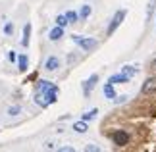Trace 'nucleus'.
Returning a JSON list of instances; mask_svg holds the SVG:
<instances>
[{
  "label": "nucleus",
  "mask_w": 156,
  "mask_h": 152,
  "mask_svg": "<svg viewBox=\"0 0 156 152\" xmlns=\"http://www.w3.org/2000/svg\"><path fill=\"white\" fill-rule=\"evenodd\" d=\"M56 152H77L73 147H62V148H58Z\"/></svg>",
  "instance_id": "24"
},
{
  "label": "nucleus",
  "mask_w": 156,
  "mask_h": 152,
  "mask_svg": "<svg viewBox=\"0 0 156 152\" xmlns=\"http://www.w3.org/2000/svg\"><path fill=\"white\" fill-rule=\"evenodd\" d=\"M102 93H104V96L106 98H110V100H114L116 98V90H114V85L108 81V83H104V89H102Z\"/></svg>",
  "instance_id": "11"
},
{
  "label": "nucleus",
  "mask_w": 156,
  "mask_h": 152,
  "mask_svg": "<svg viewBox=\"0 0 156 152\" xmlns=\"http://www.w3.org/2000/svg\"><path fill=\"white\" fill-rule=\"evenodd\" d=\"M62 37H64V27H60V25H56V27H54L52 31L48 33V39H50L52 42H56V41H60V39H62Z\"/></svg>",
  "instance_id": "10"
},
{
  "label": "nucleus",
  "mask_w": 156,
  "mask_h": 152,
  "mask_svg": "<svg viewBox=\"0 0 156 152\" xmlns=\"http://www.w3.org/2000/svg\"><path fill=\"white\" fill-rule=\"evenodd\" d=\"M27 65H29V60H27L25 54H21V56L17 58V69L23 73V71H27Z\"/></svg>",
  "instance_id": "12"
},
{
  "label": "nucleus",
  "mask_w": 156,
  "mask_h": 152,
  "mask_svg": "<svg viewBox=\"0 0 156 152\" xmlns=\"http://www.w3.org/2000/svg\"><path fill=\"white\" fill-rule=\"evenodd\" d=\"M156 90V79L154 77H148L145 83H143V87H141V93L143 94H151Z\"/></svg>",
  "instance_id": "5"
},
{
  "label": "nucleus",
  "mask_w": 156,
  "mask_h": 152,
  "mask_svg": "<svg viewBox=\"0 0 156 152\" xmlns=\"http://www.w3.org/2000/svg\"><path fill=\"white\" fill-rule=\"evenodd\" d=\"M125 16H127V10H118L116 14H114L112 21H110V25H108V31H106V35H108V37H112V35L116 33V29H118V27L123 23Z\"/></svg>",
  "instance_id": "2"
},
{
  "label": "nucleus",
  "mask_w": 156,
  "mask_h": 152,
  "mask_svg": "<svg viewBox=\"0 0 156 152\" xmlns=\"http://www.w3.org/2000/svg\"><path fill=\"white\" fill-rule=\"evenodd\" d=\"M20 112H21V106H10V108H8V114H10V115H17Z\"/></svg>",
  "instance_id": "22"
},
{
  "label": "nucleus",
  "mask_w": 156,
  "mask_h": 152,
  "mask_svg": "<svg viewBox=\"0 0 156 152\" xmlns=\"http://www.w3.org/2000/svg\"><path fill=\"white\" fill-rule=\"evenodd\" d=\"M151 68H152V69H156V60H152V64H151Z\"/></svg>",
  "instance_id": "25"
},
{
  "label": "nucleus",
  "mask_w": 156,
  "mask_h": 152,
  "mask_svg": "<svg viewBox=\"0 0 156 152\" xmlns=\"http://www.w3.org/2000/svg\"><path fill=\"white\" fill-rule=\"evenodd\" d=\"M68 23H69V21H68V17H66V14H64V16H58V17H56V25H60V27H66Z\"/></svg>",
  "instance_id": "21"
},
{
  "label": "nucleus",
  "mask_w": 156,
  "mask_h": 152,
  "mask_svg": "<svg viewBox=\"0 0 156 152\" xmlns=\"http://www.w3.org/2000/svg\"><path fill=\"white\" fill-rule=\"evenodd\" d=\"M4 35H6V37L14 35V23H12V21H6L4 23Z\"/></svg>",
  "instance_id": "19"
},
{
  "label": "nucleus",
  "mask_w": 156,
  "mask_h": 152,
  "mask_svg": "<svg viewBox=\"0 0 156 152\" xmlns=\"http://www.w3.org/2000/svg\"><path fill=\"white\" fill-rule=\"evenodd\" d=\"M58 68H60V58L58 56H50L48 60H46V64H44L46 71H56Z\"/></svg>",
  "instance_id": "7"
},
{
  "label": "nucleus",
  "mask_w": 156,
  "mask_h": 152,
  "mask_svg": "<svg viewBox=\"0 0 156 152\" xmlns=\"http://www.w3.org/2000/svg\"><path fill=\"white\" fill-rule=\"evenodd\" d=\"M58 93H60V89L56 87V85H54L52 89H48V90H44V98H46V102H48V104H54V102L58 100Z\"/></svg>",
  "instance_id": "6"
},
{
  "label": "nucleus",
  "mask_w": 156,
  "mask_h": 152,
  "mask_svg": "<svg viewBox=\"0 0 156 152\" xmlns=\"http://www.w3.org/2000/svg\"><path fill=\"white\" fill-rule=\"evenodd\" d=\"M66 17H68V21L69 23H75V21H79V14L73 10H69V12H66Z\"/></svg>",
  "instance_id": "18"
},
{
  "label": "nucleus",
  "mask_w": 156,
  "mask_h": 152,
  "mask_svg": "<svg viewBox=\"0 0 156 152\" xmlns=\"http://www.w3.org/2000/svg\"><path fill=\"white\" fill-rule=\"evenodd\" d=\"M29 41H31V23H25L23 25V37H21V44L23 46H29Z\"/></svg>",
  "instance_id": "8"
},
{
  "label": "nucleus",
  "mask_w": 156,
  "mask_h": 152,
  "mask_svg": "<svg viewBox=\"0 0 156 152\" xmlns=\"http://www.w3.org/2000/svg\"><path fill=\"white\" fill-rule=\"evenodd\" d=\"M110 139L114 141V144H118V147H123V144L129 143V133L123 131V129H116V131L110 135Z\"/></svg>",
  "instance_id": "3"
},
{
  "label": "nucleus",
  "mask_w": 156,
  "mask_h": 152,
  "mask_svg": "<svg viewBox=\"0 0 156 152\" xmlns=\"http://www.w3.org/2000/svg\"><path fill=\"white\" fill-rule=\"evenodd\" d=\"M129 79H131V77H127V75H125L123 71H122V73H114V75H112L110 79H108V81H110L112 85H118V83L122 85V83H127Z\"/></svg>",
  "instance_id": "9"
},
{
  "label": "nucleus",
  "mask_w": 156,
  "mask_h": 152,
  "mask_svg": "<svg viewBox=\"0 0 156 152\" xmlns=\"http://www.w3.org/2000/svg\"><path fill=\"white\" fill-rule=\"evenodd\" d=\"M35 104H39V106H43V108H46V106H48V102H46L44 94L41 93V90H37V93H35Z\"/></svg>",
  "instance_id": "15"
},
{
  "label": "nucleus",
  "mask_w": 156,
  "mask_h": 152,
  "mask_svg": "<svg viewBox=\"0 0 156 152\" xmlns=\"http://www.w3.org/2000/svg\"><path fill=\"white\" fill-rule=\"evenodd\" d=\"M122 71H123L127 77H135V75H137V68H133V65H123Z\"/></svg>",
  "instance_id": "16"
},
{
  "label": "nucleus",
  "mask_w": 156,
  "mask_h": 152,
  "mask_svg": "<svg viewBox=\"0 0 156 152\" xmlns=\"http://www.w3.org/2000/svg\"><path fill=\"white\" fill-rule=\"evenodd\" d=\"M97 114H98V110H97V108H93V110H89V112L83 114V119H85V121H93L94 118H97Z\"/></svg>",
  "instance_id": "17"
},
{
  "label": "nucleus",
  "mask_w": 156,
  "mask_h": 152,
  "mask_svg": "<svg viewBox=\"0 0 156 152\" xmlns=\"http://www.w3.org/2000/svg\"><path fill=\"white\" fill-rule=\"evenodd\" d=\"M83 152H102V150H100V147H97V144L89 143V144H85V150Z\"/></svg>",
  "instance_id": "20"
},
{
  "label": "nucleus",
  "mask_w": 156,
  "mask_h": 152,
  "mask_svg": "<svg viewBox=\"0 0 156 152\" xmlns=\"http://www.w3.org/2000/svg\"><path fill=\"white\" fill-rule=\"evenodd\" d=\"M8 60H10L12 64L17 62V54H16V50H10V52H8Z\"/></svg>",
  "instance_id": "23"
},
{
  "label": "nucleus",
  "mask_w": 156,
  "mask_h": 152,
  "mask_svg": "<svg viewBox=\"0 0 156 152\" xmlns=\"http://www.w3.org/2000/svg\"><path fill=\"white\" fill-rule=\"evenodd\" d=\"M97 83H98V73H93V75L89 77L85 83H83V94L89 96V94L93 93V89L97 87Z\"/></svg>",
  "instance_id": "4"
},
{
  "label": "nucleus",
  "mask_w": 156,
  "mask_h": 152,
  "mask_svg": "<svg viewBox=\"0 0 156 152\" xmlns=\"http://www.w3.org/2000/svg\"><path fill=\"white\" fill-rule=\"evenodd\" d=\"M71 41H73L75 44H79L83 50H87V52H91L98 46V41H94L91 37H83V35H71Z\"/></svg>",
  "instance_id": "1"
},
{
  "label": "nucleus",
  "mask_w": 156,
  "mask_h": 152,
  "mask_svg": "<svg viewBox=\"0 0 156 152\" xmlns=\"http://www.w3.org/2000/svg\"><path fill=\"white\" fill-rule=\"evenodd\" d=\"M71 129H73L75 133H85V131L89 129V125H87V121L83 119V121H75V123H73V127H71Z\"/></svg>",
  "instance_id": "14"
},
{
  "label": "nucleus",
  "mask_w": 156,
  "mask_h": 152,
  "mask_svg": "<svg viewBox=\"0 0 156 152\" xmlns=\"http://www.w3.org/2000/svg\"><path fill=\"white\" fill-rule=\"evenodd\" d=\"M91 6H89V4H83L81 6V12H79V19L81 21H85V19H89V16H91Z\"/></svg>",
  "instance_id": "13"
}]
</instances>
